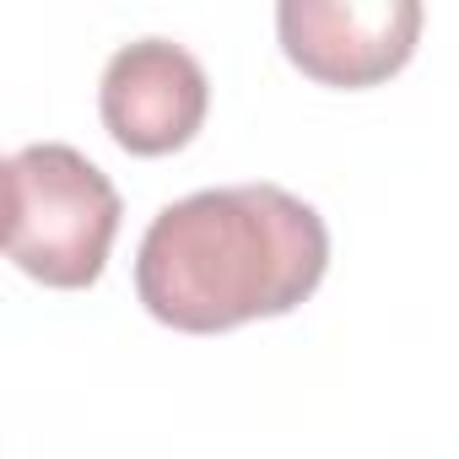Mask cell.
Wrapping results in <instances>:
<instances>
[{"label":"cell","instance_id":"obj_1","mask_svg":"<svg viewBox=\"0 0 459 459\" xmlns=\"http://www.w3.org/2000/svg\"><path fill=\"white\" fill-rule=\"evenodd\" d=\"M330 271L325 216L281 184L200 189L162 205L135 255L146 314L184 335L292 314Z\"/></svg>","mask_w":459,"mask_h":459},{"label":"cell","instance_id":"obj_2","mask_svg":"<svg viewBox=\"0 0 459 459\" xmlns=\"http://www.w3.org/2000/svg\"><path fill=\"white\" fill-rule=\"evenodd\" d=\"M119 233V189L76 146L39 141L6 157V255L22 276L82 292Z\"/></svg>","mask_w":459,"mask_h":459},{"label":"cell","instance_id":"obj_3","mask_svg":"<svg viewBox=\"0 0 459 459\" xmlns=\"http://www.w3.org/2000/svg\"><path fill=\"white\" fill-rule=\"evenodd\" d=\"M276 33L287 60L319 87H378L416 55V0H281Z\"/></svg>","mask_w":459,"mask_h":459},{"label":"cell","instance_id":"obj_4","mask_svg":"<svg viewBox=\"0 0 459 459\" xmlns=\"http://www.w3.org/2000/svg\"><path fill=\"white\" fill-rule=\"evenodd\" d=\"M211 87L200 60L173 39H141L125 44L98 82V114L103 130L130 157H168L195 141L205 125Z\"/></svg>","mask_w":459,"mask_h":459}]
</instances>
